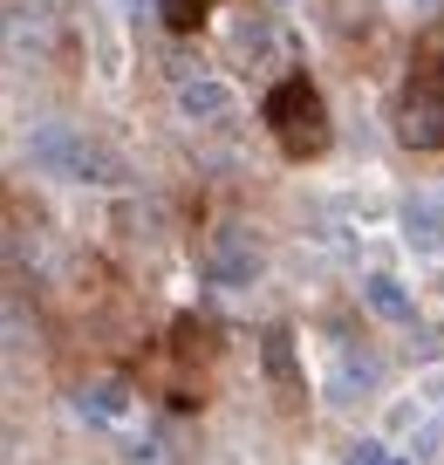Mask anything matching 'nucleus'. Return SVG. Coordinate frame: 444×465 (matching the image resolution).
I'll use <instances>...</instances> for the list:
<instances>
[{
  "mask_svg": "<svg viewBox=\"0 0 444 465\" xmlns=\"http://www.w3.org/2000/svg\"><path fill=\"white\" fill-rule=\"evenodd\" d=\"M260 116H267L273 144H281L287 158L329 151V103H321V89L308 83V75H281V83L267 89V103H260Z\"/></svg>",
  "mask_w": 444,
  "mask_h": 465,
  "instance_id": "nucleus-1",
  "label": "nucleus"
},
{
  "mask_svg": "<svg viewBox=\"0 0 444 465\" xmlns=\"http://www.w3.org/2000/svg\"><path fill=\"white\" fill-rule=\"evenodd\" d=\"M28 158L42 164V172L83 178V185H116V178H123V164H116L103 144H89L83 131H69V124H42V131H28Z\"/></svg>",
  "mask_w": 444,
  "mask_h": 465,
  "instance_id": "nucleus-2",
  "label": "nucleus"
},
{
  "mask_svg": "<svg viewBox=\"0 0 444 465\" xmlns=\"http://www.w3.org/2000/svg\"><path fill=\"white\" fill-rule=\"evenodd\" d=\"M397 137L417 151H444V69H417L397 103Z\"/></svg>",
  "mask_w": 444,
  "mask_h": 465,
  "instance_id": "nucleus-3",
  "label": "nucleus"
},
{
  "mask_svg": "<svg viewBox=\"0 0 444 465\" xmlns=\"http://www.w3.org/2000/svg\"><path fill=\"white\" fill-rule=\"evenodd\" d=\"M75 411H83L89 431H130V418H137V383L130 377H89L83 391H75Z\"/></svg>",
  "mask_w": 444,
  "mask_h": 465,
  "instance_id": "nucleus-4",
  "label": "nucleus"
},
{
  "mask_svg": "<svg viewBox=\"0 0 444 465\" xmlns=\"http://www.w3.org/2000/svg\"><path fill=\"white\" fill-rule=\"evenodd\" d=\"M260 267H267V253H260V240L246 226H226L212 240V253H205V274H212L219 288H253Z\"/></svg>",
  "mask_w": 444,
  "mask_h": 465,
  "instance_id": "nucleus-5",
  "label": "nucleus"
},
{
  "mask_svg": "<svg viewBox=\"0 0 444 465\" xmlns=\"http://www.w3.org/2000/svg\"><path fill=\"white\" fill-rule=\"evenodd\" d=\"M403 247L417 253V267H444V199H410L403 205Z\"/></svg>",
  "mask_w": 444,
  "mask_h": 465,
  "instance_id": "nucleus-6",
  "label": "nucleus"
},
{
  "mask_svg": "<svg viewBox=\"0 0 444 465\" xmlns=\"http://www.w3.org/2000/svg\"><path fill=\"white\" fill-rule=\"evenodd\" d=\"M362 308H370L376 322H390V329H417V294L403 288L390 267H370V274H362Z\"/></svg>",
  "mask_w": 444,
  "mask_h": 465,
  "instance_id": "nucleus-7",
  "label": "nucleus"
},
{
  "mask_svg": "<svg viewBox=\"0 0 444 465\" xmlns=\"http://www.w3.org/2000/svg\"><path fill=\"white\" fill-rule=\"evenodd\" d=\"M232 103H240V89H232L226 75H192V83L178 89V116H185V124H226Z\"/></svg>",
  "mask_w": 444,
  "mask_h": 465,
  "instance_id": "nucleus-8",
  "label": "nucleus"
},
{
  "mask_svg": "<svg viewBox=\"0 0 444 465\" xmlns=\"http://www.w3.org/2000/svg\"><path fill=\"white\" fill-rule=\"evenodd\" d=\"M55 21H48V0H7V48L15 55H42Z\"/></svg>",
  "mask_w": 444,
  "mask_h": 465,
  "instance_id": "nucleus-9",
  "label": "nucleus"
},
{
  "mask_svg": "<svg viewBox=\"0 0 444 465\" xmlns=\"http://www.w3.org/2000/svg\"><path fill=\"white\" fill-rule=\"evenodd\" d=\"M335 363H342V377L329 383V397H335V404H349L356 391H370V383H376V356H356L349 342H335Z\"/></svg>",
  "mask_w": 444,
  "mask_h": 465,
  "instance_id": "nucleus-10",
  "label": "nucleus"
},
{
  "mask_svg": "<svg viewBox=\"0 0 444 465\" xmlns=\"http://www.w3.org/2000/svg\"><path fill=\"white\" fill-rule=\"evenodd\" d=\"M123 465H172L158 431H123Z\"/></svg>",
  "mask_w": 444,
  "mask_h": 465,
  "instance_id": "nucleus-11",
  "label": "nucleus"
},
{
  "mask_svg": "<svg viewBox=\"0 0 444 465\" xmlns=\"http://www.w3.org/2000/svg\"><path fill=\"white\" fill-rule=\"evenodd\" d=\"M158 15H164V28H172V35H199L205 0H158Z\"/></svg>",
  "mask_w": 444,
  "mask_h": 465,
  "instance_id": "nucleus-12",
  "label": "nucleus"
},
{
  "mask_svg": "<svg viewBox=\"0 0 444 465\" xmlns=\"http://www.w3.org/2000/svg\"><path fill=\"white\" fill-rule=\"evenodd\" d=\"M349 465H390V451H383V438H362L356 451H349Z\"/></svg>",
  "mask_w": 444,
  "mask_h": 465,
  "instance_id": "nucleus-13",
  "label": "nucleus"
},
{
  "mask_svg": "<svg viewBox=\"0 0 444 465\" xmlns=\"http://www.w3.org/2000/svg\"><path fill=\"white\" fill-rule=\"evenodd\" d=\"M397 7H410V15H430V7H444V0H397Z\"/></svg>",
  "mask_w": 444,
  "mask_h": 465,
  "instance_id": "nucleus-14",
  "label": "nucleus"
},
{
  "mask_svg": "<svg viewBox=\"0 0 444 465\" xmlns=\"http://www.w3.org/2000/svg\"><path fill=\"white\" fill-rule=\"evenodd\" d=\"M430 397H438V411H444V383H430Z\"/></svg>",
  "mask_w": 444,
  "mask_h": 465,
  "instance_id": "nucleus-15",
  "label": "nucleus"
},
{
  "mask_svg": "<svg viewBox=\"0 0 444 465\" xmlns=\"http://www.w3.org/2000/svg\"><path fill=\"white\" fill-rule=\"evenodd\" d=\"M273 7H287V0H273Z\"/></svg>",
  "mask_w": 444,
  "mask_h": 465,
  "instance_id": "nucleus-16",
  "label": "nucleus"
}]
</instances>
